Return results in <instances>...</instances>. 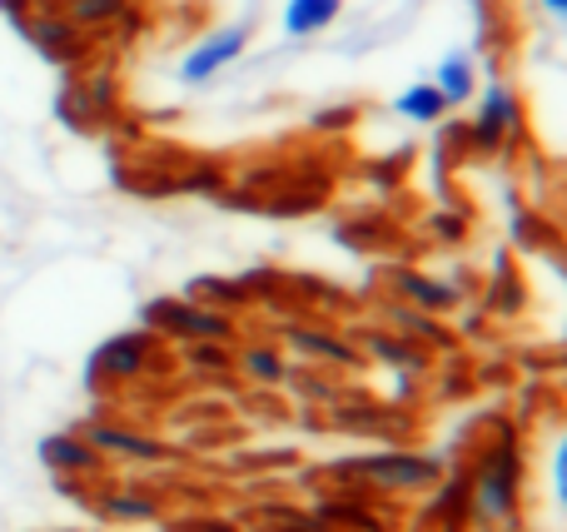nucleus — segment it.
Segmentation results:
<instances>
[{
	"label": "nucleus",
	"instance_id": "obj_1",
	"mask_svg": "<svg viewBox=\"0 0 567 532\" xmlns=\"http://www.w3.org/2000/svg\"><path fill=\"white\" fill-rule=\"evenodd\" d=\"M523 444L503 428L483 444V453L468 468V518L483 528L513 532L523 523Z\"/></svg>",
	"mask_w": 567,
	"mask_h": 532
},
{
	"label": "nucleus",
	"instance_id": "obj_2",
	"mask_svg": "<svg viewBox=\"0 0 567 532\" xmlns=\"http://www.w3.org/2000/svg\"><path fill=\"white\" fill-rule=\"evenodd\" d=\"M329 478L373 488V493L413 498V493H433V488L443 483V458L413 453V448H383V453L339 458V463H329Z\"/></svg>",
	"mask_w": 567,
	"mask_h": 532
},
{
	"label": "nucleus",
	"instance_id": "obj_3",
	"mask_svg": "<svg viewBox=\"0 0 567 532\" xmlns=\"http://www.w3.org/2000/svg\"><path fill=\"white\" fill-rule=\"evenodd\" d=\"M140 328H150L155 338H169V344H209V338L225 344L235 334V319L219 314V309L195 304L185 294H165L140 309Z\"/></svg>",
	"mask_w": 567,
	"mask_h": 532
},
{
	"label": "nucleus",
	"instance_id": "obj_4",
	"mask_svg": "<svg viewBox=\"0 0 567 532\" xmlns=\"http://www.w3.org/2000/svg\"><path fill=\"white\" fill-rule=\"evenodd\" d=\"M16 30L60 70H85L90 50H95V35H85L65 10H35V15H25Z\"/></svg>",
	"mask_w": 567,
	"mask_h": 532
},
{
	"label": "nucleus",
	"instance_id": "obj_5",
	"mask_svg": "<svg viewBox=\"0 0 567 532\" xmlns=\"http://www.w3.org/2000/svg\"><path fill=\"white\" fill-rule=\"evenodd\" d=\"M155 348H159V338L150 334V328H125V334L105 338V344L90 354L85 384L100 388L105 378H115V384H130V378H140L150 364H155Z\"/></svg>",
	"mask_w": 567,
	"mask_h": 532
},
{
	"label": "nucleus",
	"instance_id": "obj_6",
	"mask_svg": "<svg viewBox=\"0 0 567 532\" xmlns=\"http://www.w3.org/2000/svg\"><path fill=\"white\" fill-rule=\"evenodd\" d=\"M115 115V85L105 75H80V80H65L55 95V119L75 135H95L105 119Z\"/></svg>",
	"mask_w": 567,
	"mask_h": 532
},
{
	"label": "nucleus",
	"instance_id": "obj_7",
	"mask_svg": "<svg viewBox=\"0 0 567 532\" xmlns=\"http://www.w3.org/2000/svg\"><path fill=\"white\" fill-rule=\"evenodd\" d=\"M249 40H255V25H249V20L209 30V35L179 60V80H185V85H205V80H215L219 70H229L239 55H245Z\"/></svg>",
	"mask_w": 567,
	"mask_h": 532
},
{
	"label": "nucleus",
	"instance_id": "obj_8",
	"mask_svg": "<svg viewBox=\"0 0 567 532\" xmlns=\"http://www.w3.org/2000/svg\"><path fill=\"white\" fill-rule=\"evenodd\" d=\"M518 129H523L518 95L493 80V85L483 90V105H478V115H473V125H468V149H478V155H498Z\"/></svg>",
	"mask_w": 567,
	"mask_h": 532
},
{
	"label": "nucleus",
	"instance_id": "obj_9",
	"mask_svg": "<svg viewBox=\"0 0 567 532\" xmlns=\"http://www.w3.org/2000/svg\"><path fill=\"white\" fill-rule=\"evenodd\" d=\"M80 438H85L100 458H120V463H169V458H175L159 438L135 434V428H125V424H110V418H90V424L80 428Z\"/></svg>",
	"mask_w": 567,
	"mask_h": 532
},
{
	"label": "nucleus",
	"instance_id": "obj_10",
	"mask_svg": "<svg viewBox=\"0 0 567 532\" xmlns=\"http://www.w3.org/2000/svg\"><path fill=\"white\" fill-rule=\"evenodd\" d=\"M389 289L399 294V304L423 309V314H433V319L463 309V289L449 284V279L423 274V269H389Z\"/></svg>",
	"mask_w": 567,
	"mask_h": 532
},
{
	"label": "nucleus",
	"instance_id": "obj_11",
	"mask_svg": "<svg viewBox=\"0 0 567 532\" xmlns=\"http://www.w3.org/2000/svg\"><path fill=\"white\" fill-rule=\"evenodd\" d=\"M35 453H40V463L50 468V478H100L105 473V458L80 438V428L75 434H45Z\"/></svg>",
	"mask_w": 567,
	"mask_h": 532
},
{
	"label": "nucleus",
	"instance_id": "obj_12",
	"mask_svg": "<svg viewBox=\"0 0 567 532\" xmlns=\"http://www.w3.org/2000/svg\"><path fill=\"white\" fill-rule=\"evenodd\" d=\"M279 334L299 358H319V364H339V368H363V348L349 344L343 334H329V328H313V324H284Z\"/></svg>",
	"mask_w": 567,
	"mask_h": 532
},
{
	"label": "nucleus",
	"instance_id": "obj_13",
	"mask_svg": "<svg viewBox=\"0 0 567 532\" xmlns=\"http://www.w3.org/2000/svg\"><path fill=\"white\" fill-rule=\"evenodd\" d=\"M353 338H359L373 358H383L389 368H399V374H423V368H429V348H423L419 338L383 334V328H353Z\"/></svg>",
	"mask_w": 567,
	"mask_h": 532
},
{
	"label": "nucleus",
	"instance_id": "obj_14",
	"mask_svg": "<svg viewBox=\"0 0 567 532\" xmlns=\"http://www.w3.org/2000/svg\"><path fill=\"white\" fill-rule=\"evenodd\" d=\"M185 299H195V304H205V309H219V314H229V319H235L239 309L249 304V284H245V279L199 274V279H189V284H185Z\"/></svg>",
	"mask_w": 567,
	"mask_h": 532
},
{
	"label": "nucleus",
	"instance_id": "obj_15",
	"mask_svg": "<svg viewBox=\"0 0 567 532\" xmlns=\"http://www.w3.org/2000/svg\"><path fill=\"white\" fill-rule=\"evenodd\" d=\"M90 508L105 523H150V518H159V503L150 493H140V488H110V493L90 498Z\"/></svg>",
	"mask_w": 567,
	"mask_h": 532
},
{
	"label": "nucleus",
	"instance_id": "obj_16",
	"mask_svg": "<svg viewBox=\"0 0 567 532\" xmlns=\"http://www.w3.org/2000/svg\"><path fill=\"white\" fill-rule=\"evenodd\" d=\"M339 15H343V0H289L284 6V30L293 40H309V35H323Z\"/></svg>",
	"mask_w": 567,
	"mask_h": 532
},
{
	"label": "nucleus",
	"instance_id": "obj_17",
	"mask_svg": "<svg viewBox=\"0 0 567 532\" xmlns=\"http://www.w3.org/2000/svg\"><path fill=\"white\" fill-rule=\"evenodd\" d=\"M433 85H439V95L453 105H468L473 95H478V65H473V55H463V50H453V55H443L439 75H433Z\"/></svg>",
	"mask_w": 567,
	"mask_h": 532
},
{
	"label": "nucleus",
	"instance_id": "obj_18",
	"mask_svg": "<svg viewBox=\"0 0 567 532\" xmlns=\"http://www.w3.org/2000/svg\"><path fill=\"white\" fill-rule=\"evenodd\" d=\"M393 109H399L409 125H443V119H449V100L439 95V85H433V80H419V85L399 90Z\"/></svg>",
	"mask_w": 567,
	"mask_h": 532
},
{
	"label": "nucleus",
	"instance_id": "obj_19",
	"mask_svg": "<svg viewBox=\"0 0 567 532\" xmlns=\"http://www.w3.org/2000/svg\"><path fill=\"white\" fill-rule=\"evenodd\" d=\"M235 368H245L249 384H265V388L289 384V364H284V354L275 344H245L235 354Z\"/></svg>",
	"mask_w": 567,
	"mask_h": 532
},
{
	"label": "nucleus",
	"instance_id": "obj_20",
	"mask_svg": "<svg viewBox=\"0 0 567 532\" xmlns=\"http://www.w3.org/2000/svg\"><path fill=\"white\" fill-rule=\"evenodd\" d=\"M60 10H65V15L85 30V35H100V30L120 25V20L130 15V0H65Z\"/></svg>",
	"mask_w": 567,
	"mask_h": 532
},
{
	"label": "nucleus",
	"instance_id": "obj_21",
	"mask_svg": "<svg viewBox=\"0 0 567 532\" xmlns=\"http://www.w3.org/2000/svg\"><path fill=\"white\" fill-rule=\"evenodd\" d=\"M393 324H403L399 334L403 338H419L423 348H453V334H443V324L433 314H423V309H409V304H393L389 309Z\"/></svg>",
	"mask_w": 567,
	"mask_h": 532
},
{
	"label": "nucleus",
	"instance_id": "obj_22",
	"mask_svg": "<svg viewBox=\"0 0 567 532\" xmlns=\"http://www.w3.org/2000/svg\"><path fill=\"white\" fill-rule=\"evenodd\" d=\"M523 304H528V294H523V279L513 274V264H508V254L498 259V274H493V294H488V309L498 319H518L523 314Z\"/></svg>",
	"mask_w": 567,
	"mask_h": 532
},
{
	"label": "nucleus",
	"instance_id": "obj_23",
	"mask_svg": "<svg viewBox=\"0 0 567 532\" xmlns=\"http://www.w3.org/2000/svg\"><path fill=\"white\" fill-rule=\"evenodd\" d=\"M548 488H553V508H558V518L567 523V428L558 434V444H553V458H548Z\"/></svg>",
	"mask_w": 567,
	"mask_h": 532
},
{
	"label": "nucleus",
	"instance_id": "obj_24",
	"mask_svg": "<svg viewBox=\"0 0 567 532\" xmlns=\"http://www.w3.org/2000/svg\"><path fill=\"white\" fill-rule=\"evenodd\" d=\"M185 354H189V364H199L205 374H225V368H235V348H225L219 338H209V344H185Z\"/></svg>",
	"mask_w": 567,
	"mask_h": 532
},
{
	"label": "nucleus",
	"instance_id": "obj_25",
	"mask_svg": "<svg viewBox=\"0 0 567 532\" xmlns=\"http://www.w3.org/2000/svg\"><path fill=\"white\" fill-rule=\"evenodd\" d=\"M433 229H439L443 239H453V244H463V239H468V225H463V215H433Z\"/></svg>",
	"mask_w": 567,
	"mask_h": 532
},
{
	"label": "nucleus",
	"instance_id": "obj_26",
	"mask_svg": "<svg viewBox=\"0 0 567 532\" xmlns=\"http://www.w3.org/2000/svg\"><path fill=\"white\" fill-rule=\"evenodd\" d=\"M0 15H6L10 25H20L25 15H35V0H0Z\"/></svg>",
	"mask_w": 567,
	"mask_h": 532
},
{
	"label": "nucleus",
	"instance_id": "obj_27",
	"mask_svg": "<svg viewBox=\"0 0 567 532\" xmlns=\"http://www.w3.org/2000/svg\"><path fill=\"white\" fill-rule=\"evenodd\" d=\"M353 119V109H323V115H313V129H333V125H349Z\"/></svg>",
	"mask_w": 567,
	"mask_h": 532
},
{
	"label": "nucleus",
	"instance_id": "obj_28",
	"mask_svg": "<svg viewBox=\"0 0 567 532\" xmlns=\"http://www.w3.org/2000/svg\"><path fill=\"white\" fill-rule=\"evenodd\" d=\"M543 10H548V15H558V20H567V0H543Z\"/></svg>",
	"mask_w": 567,
	"mask_h": 532
},
{
	"label": "nucleus",
	"instance_id": "obj_29",
	"mask_svg": "<svg viewBox=\"0 0 567 532\" xmlns=\"http://www.w3.org/2000/svg\"><path fill=\"white\" fill-rule=\"evenodd\" d=\"M473 532H503V528H483V523H478V528H473Z\"/></svg>",
	"mask_w": 567,
	"mask_h": 532
}]
</instances>
